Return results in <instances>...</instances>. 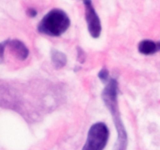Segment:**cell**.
Masks as SVG:
<instances>
[{
	"mask_svg": "<svg viewBox=\"0 0 160 150\" xmlns=\"http://www.w3.org/2000/svg\"><path fill=\"white\" fill-rule=\"evenodd\" d=\"M37 14H38L37 11H36L34 9H33V8H29V9L27 10V15H28L29 17H31V18L35 17L36 16H37Z\"/></svg>",
	"mask_w": 160,
	"mask_h": 150,
	"instance_id": "cell-11",
	"label": "cell"
},
{
	"mask_svg": "<svg viewBox=\"0 0 160 150\" xmlns=\"http://www.w3.org/2000/svg\"><path fill=\"white\" fill-rule=\"evenodd\" d=\"M51 59L53 66L56 69L59 70L62 69L67 65V57L65 53L59 50H52L51 52Z\"/></svg>",
	"mask_w": 160,
	"mask_h": 150,
	"instance_id": "cell-7",
	"label": "cell"
},
{
	"mask_svg": "<svg viewBox=\"0 0 160 150\" xmlns=\"http://www.w3.org/2000/svg\"><path fill=\"white\" fill-rule=\"evenodd\" d=\"M70 20L65 11L60 9L50 10L38 25V31L51 37H59L70 28Z\"/></svg>",
	"mask_w": 160,
	"mask_h": 150,
	"instance_id": "cell-2",
	"label": "cell"
},
{
	"mask_svg": "<svg viewBox=\"0 0 160 150\" xmlns=\"http://www.w3.org/2000/svg\"><path fill=\"white\" fill-rule=\"evenodd\" d=\"M8 41L6 40L2 42H0V59H2L4 57V52H5V48L8 45Z\"/></svg>",
	"mask_w": 160,
	"mask_h": 150,
	"instance_id": "cell-10",
	"label": "cell"
},
{
	"mask_svg": "<svg viewBox=\"0 0 160 150\" xmlns=\"http://www.w3.org/2000/svg\"><path fill=\"white\" fill-rule=\"evenodd\" d=\"M159 51H160V42H159Z\"/></svg>",
	"mask_w": 160,
	"mask_h": 150,
	"instance_id": "cell-12",
	"label": "cell"
},
{
	"mask_svg": "<svg viewBox=\"0 0 160 150\" xmlns=\"http://www.w3.org/2000/svg\"><path fill=\"white\" fill-rule=\"evenodd\" d=\"M118 86L115 84H109L103 89L102 97L106 108L112 117V120L117 130V142L113 150H127L128 138V133L121 119L118 107Z\"/></svg>",
	"mask_w": 160,
	"mask_h": 150,
	"instance_id": "cell-1",
	"label": "cell"
},
{
	"mask_svg": "<svg viewBox=\"0 0 160 150\" xmlns=\"http://www.w3.org/2000/svg\"><path fill=\"white\" fill-rule=\"evenodd\" d=\"M85 9V20L87 22L89 34L94 38H98L101 35L102 24L99 17L97 14L92 0H83Z\"/></svg>",
	"mask_w": 160,
	"mask_h": 150,
	"instance_id": "cell-4",
	"label": "cell"
},
{
	"mask_svg": "<svg viewBox=\"0 0 160 150\" xmlns=\"http://www.w3.org/2000/svg\"><path fill=\"white\" fill-rule=\"evenodd\" d=\"M86 59V55L84 50L81 48V47H78V60L81 63H84Z\"/></svg>",
	"mask_w": 160,
	"mask_h": 150,
	"instance_id": "cell-9",
	"label": "cell"
},
{
	"mask_svg": "<svg viewBox=\"0 0 160 150\" xmlns=\"http://www.w3.org/2000/svg\"><path fill=\"white\" fill-rule=\"evenodd\" d=\"M109 138V130L103 122L92 125L82 150H104Z\"/></svg>",
	"mask_w": 160,
	"mask_h": 150,
	"instance_id": "cell-3",
	"label": "cell"
},
{
	"mask_svg": "<svg viewBox=\"0 0 160 150\" xmlns=\"http://www.w3.org/2000/svg\"><path fill=\"white\" fill-rule=\"evenodd\" d=\"M98 77L102 82H108L109 81V70L106 67H103L98 73Z\"/></svg>",
	"mask_w": 160,
	"mask_h": 150,
	"instance_id": "cell-8",
	"label": "cell"
},
{
	"mask_svg": "<svg viewBox=\"0 0 160 150\" xmlns=\"http://www.w3.org/2000/svg\"><path fill=\"white\" fill-rule=\"evenodd\" d=\"M14 56L20 61H23L29 56V50L23 42L17 39L8 41V45Z\"/></svg>",
	"mask_w": 160,
	"mask_h": 150,
	"instance_id": "cell-5",
	"label": "cell"
},
{
	"mask_svg": "<svg viewBox=\"0 0 160 150\" xmlns=\"http://www.w3.org/2000/svg\"><path fill=\"white\" fill-rule=\"evenodd\" d=\"M159 51V42H155L149 39H145L138 44V52L145 56L153 55Z\"/></svg>",
	"mask_w": 160,
	"mask_h": 150,
	"instance_id": "cell-6",
	"label": "cell"
}]
</instances>
